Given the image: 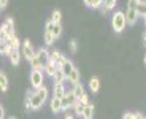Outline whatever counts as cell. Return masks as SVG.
<instances>
[{
	"mask_svg": "<svg viewBox=\"0 0 146 119\" xmlns=\"http://www.w3.org/2000/svg\"><path fill=\"white\" fill-rule=\"evenodd\" d=\"M48 62H49V51L46 48H40L35 53V57L30 60V67L32 70H44Z\"/></svg>",
	"mask_w": 146,
	"mask_h": 119,
	"instance_id": "1",
	"label": "cell"
},
{
	"mask_svg": "<svg viewBox=\"0 0 146 119\" xmlns=\"http://www.w3.org/2000/svg\"><path fill=\"white\" fill-rule=\"evenodd\" d=\"M48 89L44 86H41L40 89H36V90H33V95H32V100H30V108L29 110H38V108H41V105L46 102V98H48Z\"/></svg>",
	"mask_w": 146,
	"mask_h": 119,
	"instance_id": "2",
	"label": "cell"
},
{
	"mask_svg": "<svg viewBox=\"0 0 146 119\" xmlns=\"http://www.w3.org/2000/svg\"><path fill=\"white\" fill-rule=\"evenodd\" d=\"M127 25V19H125V13L122 11H114L111 16V27L116 33H121Z\"/></svg>",
	"mask_w": 146,
	"mask_h": 119,
	"instance_id": "3",
	"label": "cell"
},
{
	"mask_svg": "<svg viewBox=\"0 0 146 119\" xmlns=\"http://www.w3.org/2000/svg\"><path fill=\"white\" fill-rule=\"evenodd\" d=\"M137 0H129L127 5V11H125V19H127V24H135L137 19H138V11H137Z\"/></svg>",
	"mask_w": 146,
	"mask_h": 119,
	"instance_id": "4",
	"label": "cell"
},
{
	"mask_svg": "<svg viewBox=\"0 0 146 119\" xmlns=\"http://www.w3.org/2000/svg\"><path fill=\"white\" fill-rule=\"evenodd\" d=\"M80 98L73 94V90H67L65 95L62 97V111H67L70 108H75V105Z\"/></svg>",
	"mask_w": 146,
	"mask_h": 119,
	"instance_id": "5",
	"label": "cell"
},
{
	"mask_svg": "<svg viewBox=\"0 0 146 119\" xmlns=\"http://www.w3.org/2000/svg\"><path fill=\"white\" fill-rule=\"evenodd\" d=\"M44 81V72L43 70H32V73H30V83H32V87L33 89H40L41 86H44L43 84Z\"/></svg>",
	"mask_w": 146,
	"mask_h": 119,
	"instance_id": "6",
	"label": "cell"
},
{
	"mask_svg": "<svg viewBox=\"0 0 146 119\" xmlns=\"http://www.w3.org/2000/svg\"><path fill=\"white\" fill-rule=\"evenodd\" d=\"M21 54H22V57L24 59H27V60H32L33 57H35V51H33V48H32V43L29 41V38L27 40H24L22 41V48H21Z\"/></svg>",
	"mask_w": 146,
	"mask_h": 119,
	"instance_id": "7",
	"label": "cell"
},
{
	"mask_svg": "<svg viewBox=\"0 0 146 119\" xmlns=\"http://www.w3.org/2000/svg\"><path fill=\"white\" fill-rule=\"evenodd\" d=\"M0 30H3V32L8 35V38H13V37H16V33H15V22H13V19H11V18H8L7 21L2 24Z\"/></svg>",
	"mask_w": 146,
	"mask_h": 119,
	"instance_id": "8",
	"label": "cell"
},
{
	"mask_svg": "<svg viewBox=\"0 0 146 119\" xmlns=\"http://www.w3.org/2000/svg\"><path fill=\"white\" fill-rule=\"evenodd\" d=\"M59 68H60L64 73H65L67 79H68V78H70V75L73 73V70H75V65H73V62H72V60H68V59H65V60H64L62 64L59 65Z\"/></svg>",
	"mask_w": 146,
	"mask_h": 119,
	"instance_id": "9",
	"label": "cell"
},
{
	"mask_svg": "<svg viewBox=\"0 0 146 119\" xmlns=\"http://www.w3.org/2000/svg\"><path fill=\"white\" fill-rule=\"evenodd\" d=\"M65 59H67V57L62 54V53H59V51H56V49L49 53V60L54 62V64H57V65H60L64 60H65Z\"/></svg>",
	"mask_w": 146,
	"mask_h": 119,
	"instance_id": "10",
	"label": "cell"
},
{
	"mask_svg": "<svg viewBox=\"0 0 146 119\" xmlns=\"http://www.w3.org/2000/svg\"><path fill=\"white\" fill-rule=\"evenodd\" d=\"M57 70H59V65L49 60V62L46 64V67H44V70H43V72L46 73V75L49 76V78H54V75L57 73Z\"/></svg>",
	"mask_w": 146,
	"mask_h": 119,
	"instance_id": "11",
	"label": "cell"
},
{
	"mask_svg": "<svg viewBox=\"0 0 146 119\" xmlns=\"http://www.w3.org/2000/svg\"><path fill=\"white\" fill-rule=\"evenodd\" d=\"M114 7H116V0H102V8H100V11L105 15L110 10H113Z\"/></svg>",
	"mask_w": 146,
	"mask_h": 119,
	"instance_id": "12",
	"label": "cell"
},
{
	"mask_svg": "<svg viewBox=\"0 0 146 119\" xmlns=\"http://www.w3.org/2000/svg\"><path fill=\"white\" fill-rule=\"evenodd\" d=\"M65 87H64V83H54V97L62 98L65 95Z\"/></svg>",
	"mask_w": 146,
	"mask_h": 119,
	"instance_id": "13",
	"label": "cell"
},
{
	"mask_svg": "<svg viewBox=\"0 0 146 119\" xmlns=\"http://www.w3.org/2000/svg\"><path fill=\"white\" fill-rule=\"evenodd\" d=\"M51 110H52V113L62 111V98L52 97V100H51Z\"/></svg>",
	"mask_w": 146,
	"mask_h": 119,
	"instance_id": "14",
	"label": "cell"
},
{
	"mask_svg": "<svg viewBox=\"0 0 146 119\" xmlns=\"http://www.w3.org/2000/svg\"><path fill=\"white\" fill-rule=\"evenodd\" d=\"M21 53L19 51H11V54L8 56L10 57V62H11V65H19V62H21Z\"/></svg>",
	"mask_w": 146,
	"mask_h": 119,
	"instance_id": "15",
	"label": "cell"
},
{
	"mask_svg": "<svg viewBox=\"0 0 146 119\" xmlns=\"http://www.w3.org/2000/svg\"><path fill=\"white\" fill-rule=\"evenodd\" d=\"M89 87H91L92 92H99V89H100V79L97 78V76H92L91 81H89Z\"/></svg>",
	"mask_w": 146,
	"mask_h": 119,
	"instance_id": "16",
	"label": "cell"
},
{
	"mask_svg": "<svg viewBox=\"0 0 146 119\" xmlns=\"http://www.w3.org/2000/svg\"><path fill=\"white\" fill-rule=\"evenodd\" d=\"M0 90L2 92H7L8 90V78L3 72L0 73Z\"/></svg>",
	"mask_w": 146,
	"mask_h": 119,
	"instance_id": "17",
	"label": "cell"
},
{
	"mask_svg": "<svg viewBox=\"0 0 146 119\" xmlns=\"http://www.w3.org/2000/svg\"><path fill=\"white\" fill-rule=\"evenodd\" d=\"M92 114H94V105H92V103H88V105H86V108H84L83 118H84V119H92Z\"/></svg>",
	"mask_w": 146,
	"mask_h": 119,
	"instance_id": "18",
	"label": "cell"
},
{
	"mask_svg": "<svg viewBox=\"0 0 146 119\" xmlns=\"http://www.w3.org/2000/svg\"><path fill=\"white\" fill-rule=\"evenodd\" d=\"M8 45L11 46V49L13 51H19V46H21V41H19L18 37H13V38L8 40Z\"/></svg>",
	"mask_w": 146,
	"mask_h": 119,
	"instance_id": "19",
	"label": "cell"
},
{
	"mask_svg": "<svg viewBox=\"0 0 146 119\" xmlns=\"http://www.w3.org/2000/svg\"><path fill=\"white\" fill-rule=\"evenodd\" d=\"M73 94L76 95L78 98L81 97V95H84V87H83V84L81 83H78V84H73Z\"/></svg>",
	"mask_w": 146,
	"mask_h": 119,
	"instance_id": "20",
	"label": "cell"
},
{
	"mask_svg": "<svg viewBox=\"0 0 146 119\" xmlns=\"http://www.w3.org/2000/svg\"><path fill=\"white\" fill-rule=\"evenodd\" d=\"M52 79H54V83H64V81H67V76H65V73H64L62 70L59 68L57 73L54 75V78H52Z\"/></svg>",
	"mask_w": 146,
	"mask_h": 119,
	"instance_id": "21",
	"label": "cell"
},
{
	"mask_svg": "<svg viewBox=\"0 0 146 119\" xmlns=\"http://www.w3.org/2000/svg\"><path fill=\"white\" fill-rule=\"evenodd\" d=\"M137 11H138V16H143V18H145L146 16V2L140 0L138 3H137Z\"/></svg>",
	"mask_w": 146,
	"mask_h": 119,
	"instance_id": "22",
	"label": "cell"
},
{
	"mask_svg": "<svg viewBox=\"0 0 146 119\" xmlns=\"http://www.w3.org/2000/svg\"><path fill=\"white\" fill-rule=\"evenodd\" d=\"M49 32H51L52 35H54V38L57 40L59 37H60V33H62V25H60V24H54L51 27V30H49Z\"/></svg>",
	"mask_w": 146,
	"mask_h": 119,
	"instance_id": "23",
	"label": "cell"
},
{
	"mask_svg": "<svg viewBox=\"0 0 146 119\" xmlns=\"http://www.w3.org/2000/svg\"><path fill=\"white\" fill-rule=\"evenodd\" d=\"M67 81H70L72 84H78V83H80V72H78V68L73 70V73L70 75V78L67 79Z\"/></svg>",
	"mask_w": 146,
	"mask_h": 119,
	"instance_id": "24",
	"label": "cell"
},
{
	"mask_svg": "<svg viewBox=\"0 0 146 119\" xmlns=\"http://www.w3.org/2000/svg\"><path fill=\"white\" fill-rule=\"evenodd\" d=\"M84 108H86V105L81 103V102L78 100V102H76V105H75V108H73V110H75V114H76V116H83Z\"/></svg>",
	"mask_w": 146,
	"mask_h": 119,
	"instance_id": "25",
	"label": "cell"
},
{
	"mask_svg": "<svg viewBox=\"0 0 146 119\" xmlns=\"http://www.w3.org/2000/svg\"><path fill=\"white\" fill-rule=\"evenodd\" d=\"M60 19H62V13L59 10H54L52 11V16H51V21L54 22V24H60Z\"/></svg>",
	"mask_w": 146,
	"mask_h": 119,
	"instance_id": "26",
	"label": "cell"
},
{
	"mask_svg": "<svg viewBox=\"0 0 146 119\" xmlns=\"http://www.w3.org/2000/svg\"><path fill=\"white\" fill-rule=\"evenodd\" d=\"M11 46L8 43H2V46H0V53H2V56H10L11 54Z\"/></svg>",
	"mask_w": 146,
	"mask_h": 119,
	"instance_id": "27",
	"label": "cell"
},
{
	"mask_svg": "<svg viewBox=\"0 0 146 119\" xmlns=\"http://www.w3.org/2000/svg\"><path fill=\"white\" fill-rule=\"evenodd\" d=\"M54 35H52L51 32H44V43L48 45V46H51L52 43H54Z\"/></svg>",
	"mask_w": 146,
	"mask_h": 119,
	"instance_id": "28",
	"label": "cell"
},
{
	"mask_svg": "<svg viewBox=\"0 0 146 119\" xmlns=\"http://www.w3.org/2000/svg\"><path fill=\"white\" fill-rule=\"evenodd\" d=\"M76 49H78L76 40H72V41H70V51H72V53H76Z\"/></svg>",
	"mask_w": 146,
	"mask_h": 119,
	"instance_id": "29",
	"label": "cell"
},
{
	"mask_svg": "<svg viewBox=\"0 0 146 119\" xmlns=\"http://www.w3.org/2000/svg\"><path fill=\"white\" fill-rule=\"evenodd\" d=\"M80 102H81V103H84V105H88V103H91V102H89V97H88V94H84V95H81V97H80Z\"/></svg>",
	"mask_w": 146,
	"mask_h": 119,
	"instance_id": "30",
	"label": "cell"
},
{
	"mask_svg": "<svg viewBox=\"0 0 146 119\" xmlns=\"http://www.w3.org/2000/svg\"><path fill=\"white\" fill-rule=\"evenodd\" d=\"M122 119H135V113H130V111H127L124 116H122Z\"/></svg>",
	"mask_w": 146,
	"mask_h": 119,
	"instance_id": "31",
	"label": "cell"
},
{
	"mask_svg": "<svg viewBox=\"0 0 146 119\" xmlns=\"http://www.w3.org/2000/svg\"><path fill=\"white\" fill-rule=\"evenodd\" d=\"M8 5V0H0V10H5Z\"/></svg>",
	"mask_w": 146,
	"mask_h": 119,
	"instance_id": "32",
	"label": "cell"
},
{
	"mask_svg": "<svg viewBox=\"0 0 146 119\" xmlns=\"http://www.w3.org/2000/svg\"><path fill=\"white\" fill-rule=\"evenodd\" d=\"M83 2H84V5H86V7L91 8V7H92V2H94V0H83Z\"/></svg>",
	"mask_w": 146,
	"mask_h": 119,
	"instance_id": "33",
	"label": "cell"
},
{
	"mask_svg": "<svg viewBox=\"0 0 146 119\" xmlns=\"http://www.w3.org/2000/svg\"><path fill=\"white\" fill-rule=\"evenodd\" d=\"M5 118V110H3V106H0V119H3Z\"/></svg>",
	"mask_w": 146,
	"mask_h": 119,
	"instance_id": "34",
	"label": "cell"
},
{
	"mask_svg": "<svg viewBox=\"0 0 146 119\" xmlns=\"http://www.w3.org/2000/svg\"><path fill=\"white\" fill-rule=\"evenodd\" d=\"M135 119H145V118H143L141 113H135Z\"/></svg>",
	"mask_w": 146,
	"mask_h": 119,
	"instance_id": "35",
	"label": "cell"
},
{
	"mask_svg": "<svg viewBox=\"0 0 146 119\" xmlns=\"http://www.w3.org/2000/svg\"><path fill=\"white\" fill-rule=\"evenodd\" d=\"M143 45H145V46H146V32L143 33Z\"/></svg>",
	"mask_w": 146,
	"mask_h": 119,
	"instance_id": "36",
	"label": "cell"
},
{
	"mask_svg": "<svg viewBox=\"0 0 146 119\" xmlns=\"http://www.w3.org/2000/svg\"><path fill=\"white\" fill-rule=\"evenodd\" d=\"M65 119H75V118H73V116H70V114H67V116H65Z\"/></svg>",
	"mask_w": 146,
	"mask_h": 119,
	"instance_id": "37",
	"label": "cell"
},
{
	"mask_svg": "<svg viewBox=\"0 0 146 119\" xmlns=\"http://www.w3.org/2000/svg\"><path fill=\"white\" fill-rule=\"evenodd\" d=\"M145 25H146V16H145Z\"/></svg>",
	"mask_w": 146,
	"mask_h": 119,
	"instance_id": "38",
	"label": "cell"
},
{
	"mask_svg": "<svg viewBox=\"0 0 146 119\" xmlns=\"http://www.w3.org/2000/svg\"><path fill=\"white\" fill-rule=\"evenodd\" d=\"M10 119H16V118H10Z\"/></svg>",
	"mask_w": 146,
	"mask_h": 119,
	"instance_id": "39",
	"label": "cell"
},
{
	"mask_svg": "<svg viewBox=\"0 0 146 119\" xmlns=\"http://www.w3.org/2000/svg\"><path fill=\"white\" fill-rule=\"evenodd\" d=\"M145 64H146V57H145Z\"/></svg>",
	"mask_w": 146,
	"mask_h": 119,
	"instance_id": "40",
	"label": "cell"
},
{
	"mask_svg": "<svg viewBox=\"0 0 146 119\" xmlns=\"http://www.w3.org/2000/svg\"><path fill=\"white\" fill-rule=\"evenodd\" d=\"M137 2H140V0H137Z\"/></svg>",
	"mask_w": 146,
	"mask_h": 119,
	"instance_id": "41",
	"label": "cell"
},
{
	"mask_svg": "<svg viewBox=\"0 0 146 119\" xmlns=\"http://www.w3.org/2000/svg\"><path fill=\"white\" fill-rule=\"evenodd\" d=\"M145 119H146V118H145Z\"/></svg>",
	"mask_w": 146,
	"mask_h": 119,
	"instance_id": "42",
	"label": "cell"
}]
</instances>
